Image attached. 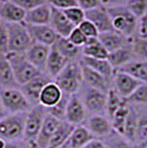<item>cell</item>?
Listing matches in <instances>:
<instances>
[{"mask_svg":"<svg viewBox=\"0 0 147 148\" xmlns=\"http://www.w3.org/2000/svg\"><path fill=\"white\" fill-rule=\"evenodd\" d=\"M86 112L90 115H105L106 114V102L107 93L101 92L92 88L83 83L80 91L78 92Z\"/></svg>","mask_w":147,"mask_h":148,"instance_id":"277c9868","label":"cell"},{"mask_svg":"<svg viewBox=\"0 0 147 148\" xmlns=\"http://www.w3.org/2000/svg\"><path fill=\"white\" fill-rule=\"evenodd\" d=\"M141 84L142 82L134 79L128 74L121 71H115L112 82V88H114L122 99H126L135 92V90Z\"/></svg>","mask_w":147,"mask_h":148,"instance_id":"30bf717a","label":"cell"},{"mask_svg":"<svg viewBox=\"0 0 147 148\" xmlns=\"http://www.w3.org/2000/svg\"><path fill=\"white\" fill-rule=\"evenodd\" d=\"M126 7L139 20L147 12V0H128Z\"/></svg>","mask_w":147,"mask_h":148,"instance_id":"74e56055","label":"cell"},{"mask_svg":"<svg viewBox=\"0 0 147 148\" xmlns=\"http://www.w3.org/2000/svg\"><path fill=\"white\" fill-rule=\"evenodd\" d=\"M80 62L83 65L96 71L98 73L103 75L105 79L113 82V76L115 73V70L110 64V62L107 61V59H92V58L82 56Z\"/></svg>","mask_w":147,"mask_h":148,"instance_id":"cb8c5ba5","label":"cell"},{"mask_svg":"<svg viewBox=\"0 0 147 148\" xmlns=\"http://www.w3.org/2000/svg\"><path fill=\"white\" fill-rule=\"evenodd\" d=\"M85 19L91 21L93 25L96 27L100 33L113 30L110 13L107 11V9L103 6L85 11Z\"/></svg>","mask_w":147,"mask_h":148,"instance_id":"9a60e30c","label":"cell"},{"mask_svg":"<svg viewBox=\"0 0 147 148\" xmlns=\"http://www.w3.org/2000/svg\"><path fill=\"white\" fill-rule=\"evenodd\" d=\"M78 28L82 31V33H83L87 39H89V38H98V36H100V32H98V30L96 29V27L93 25L91 21H89V20H86V19L78 27Z\"/></svg>","mask_w":147,"mask_h":148,"instance_id":"60d3db41","label":"cell"},{"mask_svg":"<svg viewBox=\"0 0 147 148\" xmlns=\"http://www.w3.org/2000/svg\"><path fill=\"white\" fill-rule=\"evenodd\" d=\"M0 22H1V20H0Z\"/></svg>","mask_w":147,"mask_h":148,"instance_id":"9f6ffc18","label":"cell"},{"mask_svg":"<svg viewBox=\"0 0 147 148\" xmlns=\"http://www.w3.org/2000/svg\"><path fill=\"white\" fill-rule=\"evenodd\" d=\"M45 116H47V108L40 104L32 106L30 111L27 113L25 135H23V142L27 145L34 146L38 135L42 128Z\"/></svg>","mask_w":147,"mask_h":148,"instance_id":"52a82bcc","label":"cell"},{"mask_svg":"<svg viewBox=\"0 0 147 148\" xmlns=\"http://www.w3.org/2000/svg\"><path fill=\"white\" fill-rule=\"evenodd\" d=\"M70 96L71 95L63 93V96H62V99H60V102L58 104H55L54 106H52L50 108H47V114H49V115L58 118L60 121H64L65 119V112H67V103H69Z\"/></svg>","mask_w":147,"mask_h":148,"instance_id":"836d02e7","label":"cell"},{"mask_svg":"<svg viewBox=\"0 0 147 148\" xmlns=\"http://www.w3.org/2000/svg\"><path fill=\"white\" fill-rule=\"evenodd\" d=\"M76 1H78V6L84 11H89L102 6L101 0H76Z\"/></svg>","mask_w":147,"mask_h":148,"instance_id":"f6af8a7d","label":"cell"},{"mask_svg":"<svg viewBox=\"0 0 147 148\" xmlns=\"http://www.w3.org/2000/svg\"><path fill=\"white\" fill-rule=\"evenodd\" d=\"M132 48L136 60L147 62V38L135 36L132 38Z\"/></svg>","mask_w":147,"mask_h":148,"instance_id":"d6a6232c","label":"cell"},{"mask_svg":"<svg viewBox=\"0 0 147 148\" xmlns=\"http://www.w3.org/2000/svg\"><path fill=\"white\" fill-rule=\"evenodd\" d=\"M27 113L9 114L3 119H1L0 138L5 139L7 143L23 140Z\"/></svg>","mask_w":147,"mask_h":148,"instance_id":"3957f363","label":"cell"},{"mask_svg":"<svg viewBox=\"0 0 147 148\" xmlns=\"http://www.w3.org/2000/svg\"><path fill=\"white\" fill-rule=\"evenodd\" d=\"M74 127L75 126L67 123V121H61L59 126H58V128L55 130L54 134L52 135L51 139H50L48 148H58L62 146L63 144H65L69 140Z\"/></svg>","mask_w":147,"mask_h":148,"instance_id":"f1b7e54d","label":"cell"},{"mask_svg":"<svg viewBox=\"0 0 147 148\" xmlns=\"http://www.w3.org/2000/svg\"><path fill=\"white\" fill-rule=\"evenodd\" d=\"M51 12H52V8L48 3L41 5L25 13V23L30 25H50Z\"/></svg>","mask_w":147,"mask_h":148,"instance_id":"7402d4cb","label":"cell"},{"mask_svg":"<svg viewBox=\"0 0 147 148\" xmlns=\"http://www.w3.org/2000/svg\"><path fill=\"white\" fill-rule=\"evenodd\" d=\"M62 96H63V92L61 91V88L58 86V84L54 81H52L48 83L42 90L39 104L42 105L45 108H50L55 104H58L62 99Z\"/></svg>","mask_w":147,"mask_h":148,"instance_id":"d4e9b609","label":"cell"},{"mask_svg":"<svg viewBox=\"0 0 147 148\" xmlns=\"http://www.w3.org/2000/svg\"><path fill=\"white\" fill-rule=\"evenodd\" d=\"M60 119L51 116L49 114H47V116L44 118V122H43L42 128L40 130L39 135L37 137V140L34 144V147L36 148H48L49 146L50 139L52 135L54 134L55 130L58 128L59 124H60Z\"/></svg>","mask_w":147,"mask_h":148,"instance_id":"d6986e66","label":"cell"},{"mask_svg":"<svg viewBox=\"0 0 147 148\" xmlns=\"http://www.w3.org/2000/svg\"><path fill=\"white\" fill-rule=\"evenodd\" d=\"M12 1L16 5H18L20 8H22L25 12H28L41 5L47 3L45 0H12Z\"/></svg>","mask_w":147,"mask_h":148,"instance_id":"7bdbcfd3","label":"cell"},{"mask_svg":"<svg viewBox=\"0 0 147 148\" xmlns=\"http://www.w3.org/2000/svg\"><path fill=\"white\" fill-rule=\"evenodd\" d=\"M7 115H9V114H8L7 111L5 110L3 105H2V103H1V99H0V121H1V119H3Z\"/></svg>","mask_w":147,"mask_h":148,"instance_id":"f907efd6","label":"cell"},{"mask_svg":"<svg viewBox=\"0 0 147 148\" xmlns=\"http://www.w3.org/2000/svg\"><path fill=\"white\" fill-rule=\"evenodd\" d=\"M6 1H8V0H0V6H1L3 2H6Z\"/></svg>","mask_w":147,"mask_h":148,"instance_id":"db71d44e","label":"cell"},{"mask_svg":"<svg viewBox=\"0 0 147 148\" xmlns=\"http://www.w3.org/2000/svg\"><path fill=\"white\" fill-rule=\"evenodd\" d=\"M25 11L16 5L12 0H8L0 6V20L6 25L25 22Z\"/></svg>","mask_w":147,"mask_h":148,"instance_id":"e0dca14e","label":"cell"},{"mask_svg":"<svg viewBox=\"0 0 147 148\" xmlns=\"http://www.w3.org/2000/svg\"><path fill=\"white\" fill-rule=\"evenodd\" d=\"M7 58L10 62L12 68L13 74L19 86L25 85V83L30 82L38 75L42 73L37 68H34L28 59L25 58V53H8Z\"/></svg>","mask_w":147,"mask_h":148,"instance_id":"5b68a950","label":"cell"},{"mask_svg":"<svg viewBox=\"0 0 147 148\" xmlns=\"http://www.w3.org/2000/svg\"><path fill=\"white\" fill-rule=\"evenodd\" d=\"M94 138H104L112 134V122L105 115H90L83 124Z\"/></svg>","mask_w":147,"mask_h":148,"instance_id":"8fae6325","label":"cell"},{"mask_svg":"<svg viewBox=\"0 0 147 148\" xmlns=\"http://www.w3.org/2000/svg\"><path fill=\"white\" fill-rule=\"evenodd\" d=\"M58 148H72V147L70 146V144H69V142H67L65 144H63L62 146H60V147H58Z\"/></svg>","mask_w":147,"mask_h":148,"instance_id":"f5cc1de1","label":"cell"},{"mask_svg":"<svg viewBox=\"0 0 147 148\" xmlns=\"http://www.w3.org/2000/svg\"><path fill=\"white\" fill-rule=\"evenodd\" d=\"M54 82L65 94H76L83 85L82 65L80 61L69 62L61 73L54 79Z\"/></svg>","mask_w":147,"mask_h":148,"instance_id":"7a4b0ae2","label":"cell"},{"mask_svg":"<svg viewBox=\"0 0 147 148\" xmlns=\"http://www.w3.org/2000/svg\"><path fill=\"white\" fill-rule=\"evenodd\" d=\"M53 47L70 62L80 61L82 58V48L74 45L72 42H70L67 38L59 37Z\"/></svg>","mask_w":147,"mask_h":148,"instance_id":"4316f807","label":"cell"},{"mask_svg":"<svg viewBox=\"0 0 147 148\" xmlns=\"http://www.w3.org/2000/svg\"><path fill=\"white\" fill-rule=\"evenodd\" d=\"M9 52V37L5 22H0V54H8Z\"/></svg>","mask_w":147,"mask_h":148,"instance_id":"ab89813d","label":"cell"},{"mask_svg":"<svg viewBox=\"0 0 147 148\" xmlns=\"http://www.w3.org/2000/svg\"><path fill=\"white\" fill-rule=\"evenodd\" d=\"M5 148H27V144L23 140H19V142H10L7 143Z\"/></svg>","mask_w":147,"mask_h":148,"instance_id":"681fc988","label":"cell"},{"mask_svg":"<svg viewBox=\"0 0 147 148\" xmlns=\"http://www.w3.org/2000/svg\"><path fill=\"white\" fill-rule=\"evenodd\" d=\"M52 81L53 80L48 74L41 73L40 75H38L37 77H34L33 80H31L30 82L25 83V85L20 86V90L25 94V96L29 101L31 106H36V105H39L40 95H41V92L44 88V86Z\"/></svg>","mask_w":147,"mask_h":148,"instance_id":"9c48e42d","label":"cell"},{"mask_svg":"<svg viewBox=\"0 0 147 148\" xmlns=\"http://www.w3.org/2000/svg\"><path fill=\"white\" fill-rule=\"evenodd\" d=\"M69 62L70 61L62 56L54 47H51L45 66V74H48L54 81L55 77L63 71V69L67 66Z\"/></svg>","mask_w":147,"mask_h":148,"instance_id":"44dd1931","label":"cell"},{"mask_svg":"<svg viewBox=\"0 0 147 148\" xmlns=\"http://www.w3.org/2000/svg\"><path fill=\"white\" fill-rule=\"evenodd\" d=\"M93 137L89 130L84 125H79L74 127L72 134L69 138V144L72 148H82L85 146L90 140H92Z\"/></svg>","mask_w":147,"mask_h":148,"instance_id":"4dcf8cb0","label":"cell"},{"mask_svg":"<svg viewBox=\"0 0 147 148\" xmlns=\"http://www.w3.org/2000/svg\"><path fill=\"white\" fill-rule=\"evenodd\" d=\"M0 99L8 114L27 113L32 107L20 87L0 88Z\"/></svg>","mask_w":147,"mask_h":148,"instance_id":"ba28073f","label":"cell"},{"mask_svg":"<svg viewBox=\"0 0 147 148\" xmlns=\"http://www.w3.org/2000/svg\"><path fill=\"white\" fill-rule=\"evenodd\" d=\"M45 1L50 7L59 9V10H65L71 7L78 6L76 0H45Z\"/></svg>","mask_w":147,"mask_h":148,"instance_id":"ee69618b","label":"cell"},{"mask_svg":"<svg viewBox=\"0 0 147 148\" xmlns=\"http://www.w3.org/2000/svg\"><path fill=\"white\" fill-rule=\"evenodd\" d=\"M9 37V52L8 53H25L33 41L30 37L25 22L7 25Z\"/></svg>","mask_w":147,"mask_h":148,"instance_id":"8992f818","label":"cell"},{"mask_svg":"<svg viewBox=\"0 0 147 148\" xmlns=\"http://www.w3.org/2000/svg\"><path fill=\"white\" fill-rule=\"evenodd\" d=\"M67 39L70 40V42H72L74 45L79 47V48H83V45L85 44L87 38L82 33V31L76 27L74 28L73 31L70 33V36L67 37Z\"/></svg>","mask_w":147,"mask_h":148,"instance_id":"b9f144b4","label":"cell"},{"mask_svg":"<svg viewBox=\"0 0 147 148\" xmlns=\"http://www.w3.org/2000/svg\"><path fill=\"white\" fill-rule=\"evenodd\" d=\"M146 66H147V62H146Z\"/></svg>","mask_w":147,"mask_h":148,"instance_id":"11a10c76","label":"cell"},{"mask_svg":"<svg viewBox=\"0 0 147 148\" xmlns=\"http://www.w3.org/2000/svg\"><path fill=\"white\" fill-rule=\"evenodd\" d=\"M82 65V77H83V83L87 86L98 90L101 92L107 93L112 88V82L105 79L103 75L98 73L92 69L87 68L85 65Z\"/></svg>","mask_w":147,"mask_h":148,"instance_id":"2e32d148","label":"cell"},{"mask_svg":"<svg viewBox=\"0 0 147 148\" xmlns=\"http://www.w3.org/2000/svg\"><path fill=\"white\" fill-rule=\"evenodd\" d=\"M109 52L98 38H89L82 48V56L92 59H107Z\"/></svg>","mask_w":147,"mask_h":148,"instance_id":"83f0119b","label":"cell"},{"mask_svg":"<svg viewBox=\"0 0 147 148\" xmlns=\"http://www.w3.org/2000/svg\"><path fill=\"white\" fill-rule=\"evenodd\" d=\"M116 71H121V72L128 74V75L133 76L134 79L138 80L142 83H147L146 62L139 61V60H134V61L127 63L126 65L120 68Z\"/></svg>","mask_w":147,"mask_h":148,"instance_id":"f546056e","label":"cell"},{"mask_svg":"<svg viewBox=\"0 0 147 148\" xmlns=\"http://www.w3.org/2000/svg\"><path fill=\"white\" fill-rule=\"evenodd\" d=\"M125 104V99H122L114 88H111L107 92V102H106V116L112 118L123 105Z\"/></svg>","mask_w":147,"mask_h":148,"instance_id":"1f68e13d","label":"cell"},{"mask_svg":"<svg viewBox=\"0 0 147 148\" xmlns=\"http://www.w3.org/2000/svg\"><path fill=\"white\" fill-rule=\"evenodd\" d=\"M105 144L107 145V148H135L134 143L128 140L124 136L117 134L114 130L111 135L107 136V140Z\"/></svg>","mask_w":147,"mask_h":148,"instance_id":"e575fe53","label":"cell"},{"mask_svg":"<svg viewBox=\"0 0 147 148\" xmlns=\"http://www.w3.org/2000/svg\"><path fill=\"white\" fill-rule=\"evenodd\" d=\"M50 27L61 38H67L70 36V33L73 31L74 28H76L70 22V20L67 18V16L63 12V10H59L55 8H52Z\"/></svg>","mask_w":147,"mask_h":148,"instance_id":"ac0fdd59","label":"cell"},{"mask_svg":"<svg viewBox=\"0 0 147 148\" xmlns=\"http://www.w3.org/2000/svg\"><path fill=\"white\" fill-rule=\"evenodd\" d=\"M128 0H101L102 6L105 8H113V7L126 6Z\"/></svg>","mask_w":147,"mask_h":148,"instance_id":"7dc6e473","label":"cell"},{"mask_svg":"<svg viewBox=\"0 0 147 148\" xmlns=\"http://www.w3.org/2000/svg\"><path fill=\"white\" fill-rule=\"evenodd\" d=\"M138 144H147V114L138 115V123L136 130V142Z\"/></svg>","mask_w":147,"mask_h":148,"instance_id":"f35d334b","label":"cell"},{"mask_svg":"<svg viewBox=\"0 0 147 148\" xmlns=\"http://www.w3.org/2000/svg\"><path fill=\"white\" fill-rule=\"evenodd\" d=\"M98 40L101 41V43L104 45V48L110 53V52L116 51V50L127 45L131 42L132 39H128V38L124 37V36H122L121 33H118L116 31L112 30L100 33Z\"/></svg>","mask_w":147,"mask_h":148,"instance_id":"603a6c76","label":"cell"},{"mask_svg":"<svg viewBox=\"0 0 147 148\" xmlns=\"http://www.w3.org/2000/svg\"><path fill=\"white\" fill-rule=\"evenodd\" d=\"M86 115H87V112L81 101L80 96L78 95V93L72 94L67 103L64 121H67V123H70L73 126H79L85 123Z\"/></svg>","mask_w":147,"mask_h":148,"instance_id":"7c38bea8","label":"cell"},{"mask_svg":"<svg viewBox=\"0 0 147 148\" xmlns=\"http://www.w3.org/2000/svg\"><path fill=\"white\" fill-rule=\"evenodd\" d=\"M7 145V142L5 139H2V138H0V148H5Z\"/></svg>","mask_w":147,"mask_h":148,"instance_id":"816d5d0a","label":"cell"},{"mask_svg":"<svg viewBox=\"0 0 147 148\" xmlns=\"http://www.w3.org/2000/svg\"><path fill=\"white\" fill-rule=\"evenodd\" d=\"M50 50H51L50 47L33 42L32 45L25 53V56L34 68H37L40 72L45 73V66H47Z\"/></svg>","mask_w":147,"mask_h":148,"instance_id":"5bb4252c","label":"cell"},{"mask_svg":"<svg viewBox=\"0 0 147 148\" xmlns=\"http://www.w3.org/2000/svg\"><path fill=\"white\" fill-rule=\"evenodd\" d=\"M134 60H136V56H135L133 48H132V40L127 45H125L116 51L110 52L107 56V61L110 62V64L115 71Z\"/></svg>","mask_w":147,"mask_h":148,"instance_id":"ffe728a7","label":"cell"},{"mask_svg":"<svg viewBox=\"0 0 147 148\" xmlns=\"http://www.w3.org/2000/svg\"><path fill=\"white\" fill-rule=\"evenodd\" d=\"M110 13L113 30L121 33L124 37L132 39L137 36L138 19L129 11L126 6L106 8Z\"/></svg>","mask_w":147,"mask_h":148,"instance_id":"6da1fadb","label":"cell"},{"mask_svg":"<svg viewBox=\"0 0 147 148\" xmlns=\"http://www.w3.org/2000/svg\"><path fill=\"white\" fill-rule=\"evenodd\" d=\"M63 12L74 27H79L85 20V11L83 9H81L79 6L65 9V10H63Z\"/></svg>","mask_w":147,"mask_h":148,"instance_id":"8d00e7d4","label":"cell"},{"mask_svg":"<svg viewBox=\"0 0 147 148\" xmlns=\"http://www.w3.org/2000/svg\"><path fill=\"white\" fill-rule=\"evenodd\" d=\"M30 37L34 43H40L47 47H53L58 41L59 36L50 25H27Z\"/></svg>","mask_w":147,"mask_h":148,"instance_id":"4fadbf2b","label":"cell"},{"mask_svg":"<svg viewBox=\"0 0 147 148\" xmlns=\"http://www.w3.org/2000/svg\"><path fill=\"white\" fill-rule=\"evenodd\" d=\"M137 36L143 38H147V12L139 19L138 21V31Z\"/></svg>","mask_w":147,"mask_h":148,"instance_id":"bcb514c9","label":"cell"},{"mask_svg":"<svg viewBox=\"0 0 147 148\" xmlns=\"http://www.w3.org/2000/svg\"><path fill=\"white\" fill-rule=\"evenodd\" d=\"M82 148H107V145L105 144L104 140L100 138H93L92 140H90Z\"/></svg>","mask_w":147,"mask_h":148,"instance_id":"c3c4849f","label":"cell"},{"mask_svg":"<svg viewBox=\"0 0 147 148\" xmlns=\"http://www.w3.org/2000/svg\"><path fill=\"white\" fill-rule=\"evenodd\" d=\"M125 101L129 105H147V83H142Z\"/></svg>","mask_w":147,"mask_h":148,"instance_id":"d590c367","label":"cell"},{"mask_svg":"<svg viewBox=\"0 0 147 148\" xmlns=\"http://www.w3.org/2000/svg\"><path fill=\"white\" fill-rule=\"evenodd\" d=\"M20 87L16 81L12 68L6 54H0V88Z\"/></svg>","mask_w":147,"mask_h":148,"instance_id":"484cf974","label":"cell"}]
</instances>
